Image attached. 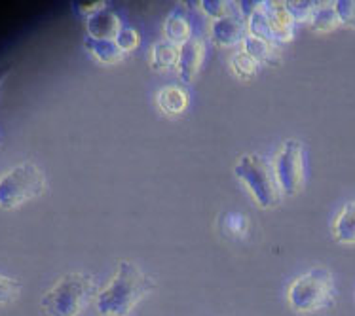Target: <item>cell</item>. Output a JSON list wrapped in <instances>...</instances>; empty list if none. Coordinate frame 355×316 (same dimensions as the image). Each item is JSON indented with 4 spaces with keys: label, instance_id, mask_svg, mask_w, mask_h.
Returning <instances> with one entry per match:
<instances>
[{
    "label": "cell",
    "instance_id": "25",
    "mask_svg": "<svg viewBox=\"0 0 355 316\" xmlns=\"http://www.w3.org/2000/svg\"><path fill=\"white\" fill-rule=\"evenodd\" d=\"M105 4H107V2H99V0H95V2H74L73 8L76 14L87 19L89 15L95 14V12H99L101 8H105Z\"/></svg>",
    "mask_w": 355,
    "mask_h": 316
},
{
    "label": "cell",
    "instance_id": "9",
    "mask_svg": "<svg viewBox=\"0 0 355 316\" xmlns=\"http://www.w3.org/2000/svg\"><path fill=\"white\" fill-rule=\"evenodd\" d=\"M203 55H205V48H203V40L198 36H192L189 42H184L179 48V63H177V71L179 76L184 84H190L196 78L200 66L203 63Z\"/></svg>",
    "mask_w": 355,
    "mask_h": 316
},
{
    "label": "cell",
    "instance_id": "5",
    "mask_svg": "<svg viewBox=\"0 0 355 316\" xmlns=\"http://www.w3.org/2000/svg\"><path fill=\"white\" fill-rule=\"evenodd\" d=\"M46 176L35 163H19L0 176V209L12 210L44 194Z\"/></svg>",
    "mask_w": 355,
    "mask_h": 316
},
{
    "label": "cell",
    "instance_id": "19",
    "mask_svg": "<svg viewBox=\"0 0 355 316\" xmlns=\"http://www.w3.org/2000/svg\"><path fill=\"white\" fill-rule=\"evenodd\" d=\"M200 6L205 14L213 17V21L226 17H241L238 2H230V0H202Z\"/></svg>",
    "mask_w": 355,
    "mask_h": 316
},
{
    "label": "cell",
    "instance_id": "23",
    "mask_svg": "<svg viewBox=\"0 0 355 316\" xmlns=\"http://www.w3.org/2000/svg\"><path fill=\"white\" fill-rule=\"evenodd\" d=\"M139 32L133 27H122L120 35L116 36V44L120 46V50L123 53H130V51L137 50L139 46Z\"/></svg>",
    "mask_w": 355,
    "mask_h": 316
},
{
    "label": "cell",
    "instance_id": "12",
    "mask_svg": "<svg viewBox=\"0 0 355 316\" xmlns=\"http://www.w3.org/2000/svg\"><path fill=\"white\" fill-rule=\"evenodd\" d=\"M84 46L97 61H101L103 65H116L125 57V53L120 50L116 40H97V38L86 36Z\"/></svg>",
    "mask_w": 355,
    "mask_h": 316
},
{
    "label": "cell",
    "instance_id": "17",
    "mask_svg": "<svg viewBox=\"0 0 355 316\" xmlns=\"http://www.w3.org/2000/svg\"><path fill=\"white\" fill-rule=\"evenodd\" d=\"M340 25V17L336 14L334 2H318V8L310 19V27L315 32H331Z\"/></svg>",
    "mask_w": 355,
    "mask_h": 316
},
{
    "label": "cell",
    "instance_id": "7",
    "mask_svg": "<svg viewBox=\"0 0 355 316\" xmlns=\"http://www.w3.org/2000/svg\"><path fill=\"white\" fill-rule=\"evenodd\" d=\"M247 21L243 17H226L211 23V40L218 48H232L247 38Z\"/></svg>",
    "mask_w": 355,
    "mask_h": 316
},
{
    "label": "cell",
    "instance_id": "21",
    "mask_svg": "<svg viewBox=\"0 0 355 316\" xmlns=\"http://www.w3.org/2000/svg\"><path fill=\"white\" fill-rule=\"evenodd\" d=\"M287 4V10L289 14L293 15L295 23H310V19L313 17V12L318 8V2H312V0H289L285 2Z\"/></svg>",
    "mask_w": 355,
    "mask_h": 316
},
{
    "label": "cell",
    "instance_id": "26",
    "mask_svg": "<svg viewBox=\"0 0 355 316\" xmlns=\"http://www.w3.org/2000/svg\"><path fill=\"white\" fill-rule=\"evenodd\" d=\"M8 72H10V66H0V86L4 84V80H6Z\"/></svg>",
    "mask_w": 355,
    "mask_h": 316
},
{
    "label": "cell",
    "instance_id": "13",
    "mask_svg": "<svg viewBox=\"0 0 355 316\" xmlns=\"http://www.w3.org/2000/svg\"><path fill=\"white\" fill-rule=\"evenodd\" d=\"M333 235L340 245H355V201L344 205L340 214L336 216Z\"/></svg>",
    "mask_w": 355,
    "mask_h": 316
},
{
    "label": "cell",
    "instance_id": "10",
    "mask_svg": "<svg viewBox=\"0 0 355 316\" xmlns=\"http://www.w3.org/2000/svg\"><path fill=\"white\" fill-rule=\"evenodd\" d=\"M86 30L87 36L97 38V40H116V36L122 30V21H120L116 12H112L110 8L105 6L87 17Z\"/></svg>",
    "mask_w": 355,
    "mask_h": 316
},
{
    "label": "cell",
    "instance_id": "11",
    "mask_svg": "<svg viewBox=\"0 0 355 316\" xmlns=\"http://www.w3.org/2000/svg\"><path fill=\"white\" fill-rule=\"evenodd\" d=\"M243 51H247V53H249L254 61H259L261 65L277 66L279 65V61H282L279 46L266 42V40H261V38H254V36L251 35H247V38L243 40Z\"/></svg>",
    "mask_w": 355,
    "mask_h": 316
},
{
    "label": "cell",
    "instance_id": "24",
    "mask_svg": "<svg viewBox=\"0 0 355 316\" xmlns=\"http://www.w3.org/2000/svg\"><path fill=\"white\" fill-rule=\"evenodd\" d=\"M334 8L340 17V23L355 29V0H338V2H334Z\"/></svg>",
    "mask_w": 355,
    "mask_h": 316
},
{
    "label": "cell",
    "instance_id": "1",
    "mask_svg": "<svg viewBox=\"0 0 355 316\" xmlns=\"http://www.w3.org/2000/svg\"><path fill=\"white\" fill-rule=\"evenodd\" d=\"M156 282L143 273L135 263L120 261L118 271L109 286L97 295V310L101 316H128L139 301L154 292Z\"/></svg>",
    "mask_w": 355,
    "mask_h": 316
},
{
    "label": "cell",
    "instance_id": "22",
    "mask_svg": "<svg viewBox=\"0 0 355 316\" xmlns=\"http://www.w3.org/2000/svg\"><path fill=\"white\" fill-rule=\"evenodd\" d=\"M21 292V282L15 281L12 277L0 275V305H10L17 299Z\"/></svg>",
    "mask_w": 355,
    "mask_h": 316
},
{
    "label": "cell",
    "instance_id": "8",
    "mask_svg": "<svg viewBox=\"0 0 355 316\" xmlns=\"http://www.w3.org/2000/svg\"><path fill=\"white\" fill-rule=\"evenodd\" d=\"M262 6H264V12H266V17H268L270 27H272V32H274L277 46L291 42L293 35H295V25L297 23L293 19V15L289 14L287 4L272 0V2H264Z\"/></svg>",
    "mask_w": 355,
    "mask_h": 316
},
{
    "label": "cell",
    "instance_id": "4",
    "mask_svg": "<svg viewBox=\"0 0 355 316\" xmlns=\"http://www.w3.org/2000/svg\"><path fill=\"white\" fill-rule=\"evenodd\" d=\"M287 299L291 309L297 313H315L325 309L334 301L333 275L325 267H313L291 284Z\"/></svg>",
    "mask_w": 355,
    "mask_h": 316
},
{
    "label": "cell",
    "instance_id": "15",
    "mask_svg": "<svg viewBox=\"0 0 355 316\" xmlns=\"http://www.w3.org/2000/svg\"><path fill=\"white\" fill-rule=\"evenodd\" d=\"M179 63V46L167 42V40H159L153 46V55H150V66L153 71L166 72L175 68Z\"/></svg>",
    "mask_w": 355,
    "mask_h": 316
},
{
    "label": "cell",
    "instance_id": "2",
    "mask_svg": "<svg viewBox=\"0 0 355 316\" xmlns=\"http://www.w3.org/2000/svg\"><path fill=\"white\" fill-rule=\"evenodd\" d=\"M234 173L239 180H243V184L249 187V192L253 194L254 201L259 203L261 209H276L282 203L283 192L279 182H277L276 169L274 163H270L259 154H245L241 156Z\"/></svg>",
    "mask_w": 355,
    "mask_h": 316
},
{
    "label": "cell",
    "instance_id": "20",
    "mask_svg": "<svg viewBox=\"0 0 355 316\" xmlns=\"http://www.w3.org/2000/svg\"><path fill=\"white\" fill-rule=\"evenodd\" d=\"M230 66L232 72L241 80H253L259 71H261V63L254 61L247 51H236L232 57H230Z\"/></svg>",
    "mask_w": 355,
    "mask_h": 316
},
{
    "label": "cell",
    "instance_id": "6",
    "mask_svg": "<svg viewBox=\"0 0 355 316\" xmlns=\"http://www.w3.org/2000/svg\"><path fill=\"white\" fill-rule=\"evenodd\" d=\"M276 176L283 195H297L304 186V146L300 140L289 138L274 161Z\"/></svg>",
    "mask_w": 355,
    "mask_h": 316
},
{
    "label": "cell",
    "instance_id": "18",
    "mask_svg": "<svg viewBox=\"0 0 355 316\" xmlns=\"http://www.w3.org/2000/svg\"><path fill=\"white\" fill-rule=\"evenodd\" d=\"M262 4H264V2H262ZM262 4L245 19L247 32L251 36H254V38H261V40H266V42L270 44H276V38H274V32H272V27H270V21L268 17H266V12H264V6H262Z\"/></svg>",
    "mask_w": 355,
    "mask_h": 316
},
{
    "label": "cell",
    "instance_id": "3",
    "mask_svg": "<svg viewBox=\"0 0 355 316\" xmlns=\"http://www.w3.org/2000/svg\"><path fill=\"white\" fill-rule=\"evenodd\" d=\"M95 292L89 275L69 273L40 299V307L48 316H78Z\"/></svg>",
    "mask_w": 355,
    "mask_h": 316
},
{
    "label": "cell",
    "instance_id": "16",
    "mask_svg": "<svg viewBox=\"0 0 355 316\" xmlns=\"http://www.w3.org/2000/svg\"><path fill=\"white\" fill-rule=\"evenodd\" d=\"M158 106L166 114L179 115L189 106V97H187L184 89H181V87L167 86L158 93Z\"/></svg>",
    "mask_w": 355,
    "mask_h": 316
},
{
    "label": "cell",
    "instance_id": "14",
    "mask_svg": "<svg viewBox=\"0 0 355 316\" xmlns=\"http://www.w3.org/2000/svg\"><path fill=\"white\" fill-rule=\"evenodd\" d=\"M164 35H166L167 42L181 48L182 44L189 42L192 38V27H190L189 19L184 15H181L179 12H171L164 23Z\"/></svg>",
    "mask_w": 355,
    "mask_h": 316
}]
</instances>
